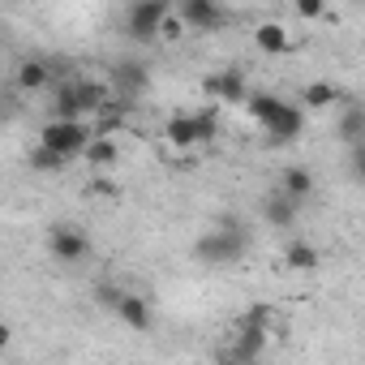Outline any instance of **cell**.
Here are the masks:
<instances>
[{
	"instance_id": "6da1fadb",
	"label": "cell",
	"mask_w": 365,
	"mask_h": 365,
	"mask_svg": "<svg viewBox=\"0 0 365 365\" xmlns=\"http://www.w3.org/2000/svg\"><path fill=\"white\" fill-rule=\"evenodd\" d=\"M245 245H250L245 228L232 224V220H224L220 228H211L207 237L194 241V258L207 262V267H228V262H237V258L245 254Z\"/></svg>"
},
{
	"instance_id": "7a4b0ae2",
	"label": "cell",
	"mask_w": 365,
	"mask_h": 365,
	"mask_svg": "<svg viewBox=\"0 0 365 365\" xmlns=\"http://www.w3.org/2000/svg\"><path fill=\"white\" fill-rule=\"evenodd\" d=\"M215 133H220V112H215V108L180 112V116H172V120L163 125V138H168L172 146H207V142H215Z\"/></svg>"
},
{
	"instance_id": "3957f363",
	"label": "cell",
	"mask_w": 365,
	"mask_h": 365,
	"mask_svg": "<svg viewBox=\"0 0 365 365\" xmlns=\"http://www.w3.org/2000/svg\"><path fill=\"white\" fill-rule=\"evenodd\" d=\"M91 138H95V125H86V120H48L39 129V146L52 150V155H61V159L82 155Z\"/></svg>"
},
{
	"instance_id": "277c9868",
	"label": "cell",
	"mask_w": 365,
	"mask_h": 365,
	"mask_svg": "<svg viewBox=\"0 0 365 365\" xmlns=\"http://www.w3.org/2000/svg\"><path fill=\"white\" fill-rule=\"evenodd\" d=\"M168 18H172V5H168V0H138V5H129V14H125V31H129V39L150 43V39L163 31Z\"/></svg>"
},
{
	"instance_id": "5b68a950",
	"label": "cell",
	"mask_w": 365,
	"mask_h": 365,
	"mask_svg": "<svg viewBox=\"0 0 365 365\" xmlns=\"http://www.w3.org/2000/svg\"><path fill=\"white\" fill-rule=\"evenodd\" d=\"M48 254L56 258V262H82L86 254H91V237L78 228V224H56L52 232H48Z\"/></svg>"
},
{
	"instance_id": "8992f818",
	"label": "cell",
	"mask_w": 365,
	"mask_h": 365,
	"mask_svg": "<svg viewBox=\"0 0 365 365\" xmlns=\"http://www.w3.org/2000/svg\"><path fill=\"white\" fill-rule=\"evenodd\" d=\"M176 18H180V26H190L194 35H198V31H220V26L228 22V14L215 5V0H180V5H176Z\"/></svg>"
},
{
	"instance_id": "52a82bcc",
	"label": "cell",
	"mask_w": 365,
	"mask_h": 365,
	"mask_svg": "<svg viewBox=\"0 0 365 365\" xmlns=\"http://www.w3.org/2000/svg\"><path fill=\"white\" fill-rule=\"evenodd\" d=\"M112 314L129 327V331H138V335H146L150 327H155V309H150V301L146 297H138V292H116V301H112Z\"/></svg>"
},
{
	"instance_id": "ba28073f",
	"label": "cell",
	"mask_w": 365,
	"mask_h": 365,
	"mask_svg": "<svg viewBox=\"0 0 365 365\" xmlns=\"http://www.w3.org/2000/svg\"><path fill=\"white\" fill-rule=\"evenodd\" d=\"M207 95H215L220 103H245L250 99V86H245V73L232 65V69H220L207 78Z\"/></svg>"
},
{
	"instance_id": "9c48e42d",
	"label": "cell",
	"mask_w": 365,
	"mask_h": 365,
	"mask_svg": "<svg viewBox=\"0 0 365 365\" xmlns=\"http://www.w3.org/2000/svg\"><path fill=\"white\" fill-rule=\"evenodd\" d=\"M275 194H284L288 202L305 207V202L314 198V172H309L305 163H292V168H284V176H279V190H275Z\"/></svg>"
},
{
	"instance_id": "30bf717a",
	"label": "cell",
	"mask_w": 365,
	"mask_h": 365,
	"mask_svg": "<svg viewBox=\"0 0 365 365\" xmlns=\"http://www.w3.org/2000/svg\"><path fill=\"white\" fill-rule=\"evenodd\" d=\"M112 82H116V95H112V99H120V103H133V95L146 86V69H142L138 61H120V65L112 69Z\"/></svg>"
},
{
	"instance_id": "8fae6325",
	"label": "cell",
	"mask_w": 365,
	"mask_h": 365,
	"mask_svg": "<svg viewBox=\"0 0 365 365\" xmlns=\"http://www.w3.org/2000/svg\"><path fill=\"white\" fill-rule=\"evenodd\" d=\"M301 129H305V112H301L297 103H284L279 116L267 125V138H271V142H297Z\"/></svg>"
},
{
	"instance_id": "7c38bea8",
	"label": "cell",
	"mask_w": 365,
	"mask_h": 365,
	"mask_svg": "<svg viewBox=\"0 0 365 365\" xmlns=\"http://www.w3.org/2000/svg\"><path fill=\"white\" fill-rule=\"evenodd\" d=\"M267 339H271V331H237V339H232L224 352H228L232 361H241V365H258Z\"/></svg>"
},
{
	"instance_id": "4fadbf2b",
	"label": "cell",
	"mask_w": 365,
	"mask_h": 365,
	"mask_svg": "<svg viewBox=\"0 0 365 365\" xmlns=\"http://www.w3.org/2000/svg\"><path fill=\"white\" fill-rule=\"evenodd\" d=\"M48 120H86L82 108H78V91H73V82H56L52 103H48Z\"/></svg>"
},
{
	"instance_id": "5bb4252c",
	"label": "cell",
	"mask_w": 365,
	"mask_h": 365,
	"mask_svg": "<svg viewBox=\"0 0 365 365\" xmlns=\"http://www.w3.org/2000/svg\"><path fill=\"white\" fill-rule=\"evenodd\" d=\"M14 82H18V91H26V95L48 91V86H52V65H48V61H22Z\"/></svg>"
},
{
	"instance_id": "9a60e30c",
	"label": "cell",
	"mask_w": 365,
	"mask_h": 365,
	"mask_svg": "<svg viewBox=\"0 0 365 365\" xmlns=\"http://www.w3.org/2000/svg\"><path fill=\"white\" fill-rule=\"evenodd\" d=\"M262 215H267V224H271V228H292V224H297V215H301V207H297V202H288L284 194H271V198L262 202Z\"/></svg>"
},
{
	"instance_id": "2e32d148",
	"label": "cell",
	"mask_w": 365,
	"mask_h": 365,
	"mask_svg": "<svg viewBox=\"0 0 365 365\" xmlns=\"http://www.w3.org/2000/svg\"><path fill=\"white\" fill-rule=\"evenodd\" d=\"M254 43H258V52H271V56H279V52H288V48H292L288 31H284L279 22H262V26L254 31Z\"/></svg>"
},
{
	"instance_id": "e0dca14e",
	"label": "cell",
	"mask_w": 365,
	"mask_h": 365,
	"mask_svg": "<svg viewBox=\"0 0 365 365\" xmlns=\"http://www.w3.org/2000/svg\"><path fill=\"white\" fill-rule=\"evenodd\" d=\"M284 262H288L292 271H301V275H305V271H318L322 254H318L309 241H288V245H284Z\"/></svg>"
},
{
	"instance_id": "ac0fdd59",
	"label": "cell",
	"mask_w": 365,
	"mask_h": 365,
	"mask_svg": "<svg viewBox=\"0 0 365 365\" xmlns=\"http://www.w3.org/2000/svg\"><path fill=\"white\" fill-rule=\"evenodd\" d=\"M245 108H250V116H254V120H258V125L267 129V125H271V120L279 116L284 99H279V95H271V91H258V95H250V99H245Z\"/></svg>"
},
{
	"instance_id": "d6986e66",
	"label": "cell",
	"mask_w": 365,
	"mask_h": 365,
	"mask_svg": "<svg viewBox=\"0 0 365 365\" xmlns=\"http://www.w3.org/2000/svg\"><path fill=\"white\" fill-rule=\"evenodd\" d=\"M339 138H344L348 146H361V142H365V108H361V103H348V108H344V116H339Z\"/></svg>"
},
{
	"instance_id": "ffe728a7",
	"label": "cell",
	"mask_w": 365,
	"mask_h": 365,
	"mask_svg": "<svg viewBox=\"0 0 365 365\" xmlns=\"http://www.w3.org/2000/svg\"><path fill=\"white\" fill-rule=\"evenodd\" d=\"M82 155H86V163L99 172V168H112V163L120 159V146H116L112 138H99V133H95V138L86 142V150H82Z\"/></svg>"
},
{
	"instance_id": "44dd1931",
	"label": "cell",
	"mask_w": 365,
	"mask_h": 365,
	"mask_svg": "<svg viewBox=\"0 0 365 365\" xmlns=\"http://www.w3.org/2000/svg\"><path fill=\"white\" fill-rule=\"evenodd\" d=\"M271 322H275V305L254 301V305H245V314L237 318V331H271Z\"/></svg>"
},
{
	"instance_id": "7402d4cb",
	"label": "cell",
	"mask_w": 365,
	"mask_h": 365,
	"mask_svg": "<svg viewBox=\"0 0 365 365\" xmlns=\"http://www.w3.org/2000/svg\"><path fill=\"white\" fill-rule=\"evenodd\" d=\"M344 99V91L335 86V82H309L305 91H301V103L305 108H331V103H339Z\"/></svg>"
},
{
	"instance_id": "603a6c76",
	"label": "cell",
	"mask_w": 365,
	"mask_h": 365,
	"mask_svg": "<svg viewBox=\"0 0 365 365\" xmlns=\"http://www.w3.org/2000/svg\"><path fill=\"white\" fill-rule=\"evenodd\" d=\"M65 163H69V159H61V155H52V150H43V146L31 150V168H35V172H61Z\"/></svg>"
},
{
	"instance_id": "cb8c5ba5",
	"label": "cell",
	"mask_w": 365,
	"mask_h": 365,
	"mask_svg": "<svg viewBox=\"0 0 365 365\" xmlns=\"http://www.w3.org/2000/svg\"><path fill=\"white\" fill-rule=\"evenodd\" d=\"M297 18H327V5H322V0H301V5H297Z\"/></svg>"
},
{
	"instance_id": "d4e9b609",
	"label": "cell",
	"mask_w": 365,
	"mask_h": 365,
	"mask_svg": "<svg viewBox=\"0 0 365 365\" xmlns=\"http://www.w3.org/2000/svg\"><path fill=\"white\" fill-rule=\"evenodd\" d=\"M9 344H14V327H9V322H0V352H5Z\"/></svg>"
},
{
	"instance_id": "484cf974",
	"label": "cell",
	"mask_w": 365,
	"mask_h": 365,
	"mask_svg": "<svg viewBox=\"0 0 365 365\" xmlns=\"http://www.w3.org/2000/svg\"><path fill=\"white\" fill-rule=\"evenodd\" d=\"M215 365H241V361H232L228 352H220V356H215Z\"/></svg>"
}]
</instances>
